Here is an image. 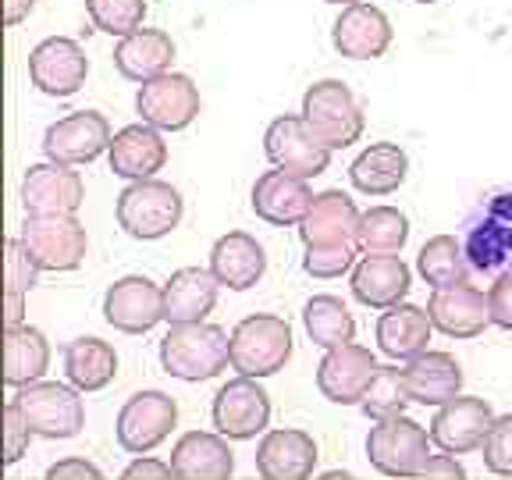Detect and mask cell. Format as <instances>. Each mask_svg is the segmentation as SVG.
<instances>
[{"instance_id": "obj_1", "label": "cell", "mask_w": 512, "mask_h": 480, "mask_svg": "<svg viewBox=\"0 0 512 480\" xmlns=\"http://www.w3.org/2000/svg\"><path fill=\"white\" fill-rule=\"evenodd\" d=\"M160 363L178 381H210L232 363V335L217 324H171L160 338Z\"/></svg>"}, {"instance_id": "obj_2", "label": "cell", "mask_w": 512, "mask_h": 480, "mask_svg": "<svg viewBox=\"0 0 512 480\" xmlns=\"http://www.w3.org/2000/svg\"><path fill=\"white\" fill-rule=\"evenodd\" d=\"M303 121L313 128V136L331 150H345V146L363 139V107L342 79H320L303 93Z\"/></svg>"}, {"instance_id": "obj_3", "label": "cell", "mask_w": 512, "mask_h": 480, "mask_svg": "<svg viewBox=\"0 0 512 480\" xmlns=\"http://www.w3.org/2000/svg\"><path fill=\"white\" fill-rule=\"evenodd\" d=\"M292 356V328L274 313H249L232 328V367L239 377H271Z\"/></svg>"}, {"instance_id": "obj_4", "label": "cell", "mask_w": 512, "mask_h": 480, "mask_svg": "<svg viewBox=\"0 0 512 480\" xmlns=\"http://www.w3.org/2000/svg\"><path fill=\"white\" fill-rule=\"evenodd\" d=\"M182 192L160 178H143L121 189L118 196V224L121 232L139 242L164 239L182 221Z\"/></svg>"}, {"instance_id": "obj_5", "label": "cell", "mask_w": 512, "mask_h": 480, "mask_svg": "<svg viewBox=\"0 0 512 480\" xmlns=\"http://www.w3.org/2000/svg\"><path fill=\"white\" fill-rule=\"evenodd\" d=\"M367 456L384 477H420L424 463L431 459V438L406 413L388 416V420H374L370 427Z\"/></svg>"}, {"instance_id": "obj_6", "label": "cell", "mask_w": 512, "mask_h": 480, "mask_svg": "<svg viewBox=\"0 0 512 480\" xmlns=\"http://www.w3.org/2000/svg\"><path fill=\"white\" fill-rule=\"evenodd\" d=\"M18 409L29 420L32 434L40 438H75L86 424V409H82L79 388H68V384L57 381H36L18 388L15 395Z\"/></svg>"}, {"instance_id": "obj_7", "label": "cell", "mask_w": 512, "mask_h": 480, "mask_svg": "<svg viewBox=\"0 0 512 480\" xmlns=\"http://www.w3.org/2000/svg\"><path fill=\"white\" fill-rule=\"evenodd\" d=\"M264 153L278 171H288V175L310 182V178L328 171L335 150L313 136V128L303 121V114H281L267 125Z\"/></svg>"}, {"instance_id": "obj_8", "label": "cell", "mask_w": 512, "mask_h": 480, "mask_svg": "<svg viewBox=\"0 0 512 480\" xmlns=\"http://www.w3.org/2000/svg\"><path fill=\"white\" fill-rule=\"evenodd\" d=\"M18 239L40 271H75L89 249V235L79 217H25Z\"/></svg>"}, {"instance_id": "obj_9", "label": "cell", "mask_w": 512, "mask_h": 480, "mask_svg": "<svg viewBox=\"0 0 512 480\" xmlns=\"http://www.w3.org/2000/svg\"><path fill=\"white\" fill-rule=\"evenodd\" d=\"M200 107V89L182 72L157 75V79L143 82L136 93V111L143 114L146 125L160 128V132H185L200 118Z\"/></svg>"}, {"instance_id": "obj_10", "label": "cell", "mask_w": 512, "mask_h": 480, "mask_svg": "<svg viewBox=\"0 0 512 480\" xmlns=\"http://www.w3.org/2000/svg\"><path fill=\"white\" fill-rule=\"evenodd\" d=\"M89 75V57L79 40L68 36H47L36 43L29 54V82L40 89L43 96L54 100H68L86 86Z\"/></svg>"}, {"instance_id": "obj_11", "label": "cell", "mask_w": 512, "mask_h": 480, "mask_svg": "<svg viewBox=\"0 0 512 480\" xmlns=\"http://www.w3.org/2000/svg\"><path fill=\"white\" fill-rule=\"evenodd\" d=\"M86 203L82 175L68 164H32L22 178V207L25 217H75Z\"/></svg>"}, {"instance_id": "obj_12", "label": "cell", "mask_w": 512, "mask_h": 480, "mask_svg": "<svg viewBox=\"0 0 512 480\" xmlns=\"http://www.w3.org/2000/svg\"><path fill=\"white\" fill-rule=\"evenodd\" d=\"M111 125H107L104 114L96 111H75L57 118L54 125H47L43 132V153L54 164H68V168H79V164H93L96 157H104L111 150Z\"/></svg>"}, {"instance_id": "obj_13", "label": "cell", "mask_w": 512, "mask_h": 480, "mask_svg": "<svg viewBox=\"0 0 512 480\" xmlns=\"http://www.w3.org/2000/svg\"><path fill=\"white\" fill-rule=\"evenodd\" d=\"M175 424H178V406L171 395L136 392L121 406L114 434H118V445L125 448V452L146 456V452H153L160 441L168 438Z\"/></svg>"}, {"instance_id": "obj_14", "label": "cell", "mask_w": 512, "mask_h": 480, "mask_svg": "<svg viewBox=\"0 0 512 480\" xmlns=\"http://www.w3.org/2000/svg\"><path fill=\"white\" fill-rule=\"evenodd\" d=\"M104 320L121 335H146L164 320V288L146 274L118 278L104 296Z\"/></svg>"}, {"instance_id": "obj_15", "label": "cell", "mask_w": 512, "mask_h": 480, "mask_svg": "<svg viewBox=\"0 0 512 480\" xmlns=\"http://www.w3.org/2000/svg\"><path fill=\"white\" fill-rule=\"evenodd\" d=\"M466 256L473 271H502L512 264V192H498L466 224Z\"/></svg>"}, {"instance_id": "obj_16", "label": "cell", "mask_w": 512, "mask_h": 480, "mask_svg": "<svg viewBox=\"0 0 512 480\" xmlns=\"http://www.w3.org/2000/svg\"><path fill=\"white\" fill-rule=\"evenodd\" d=\"M210 416H214L217 434H224L228 441H249L271 420V395L253 377H235V381L221 384Z\"/></svg>"}, {"instance_id": "obj_17", "label": "cell", "mask_w": 512, "mask_h": 480, "mask_svg": "<svg viewBox=\"0 0 512 480\" xmlns=\"http://www.w3.org/2000/svg\"><path fill=\"white\" fill-rule=\"evenodd\" d=\"M360 210L342 189L317 192L299 221V239L306 249H345L360 246Z\"/></svg>"}, {"instance_id": "obj_18", "label": "cell", "mask_w": 512, "mask_h": 480, "mask_svg": "<svg viewBox=\"0 0 512 480\" xmlns=\"http://www.w3.org/2000/svg\"><path fill=\"white\" fill-rule=\"evenodd\" d=\"M377 356L367 345H338V349L324 352V360L317 367V388L328 402L338 406H360L367 395L370 381L377 377Z\"/></svg>"}, {"instance_id": "obj_19", "label": "cell", "mask_w": 512, "mask_h": 480, "mask_svg": "<svg viewBox=\"0 0 512 480\" xmlns=\"http://www.w3.org/2000/svg\"><path fill=\"white\" fill-rule=\"evenodd\" d=\"M392 40V18L384 15L377 4H367V0L342 8V15L335 18V29H331V43L349 61H377V57L388 54Z\"/></svg>"}, {"instance_id": "obj_20", "label": "cell", "mask_w": 512, "mask_h": 480, "mask_svg": "<svg viewBox=\"0 0 512 480\" xmlns=\"http://www.w3.org/2000/svg\"><path fill=\"white\" fill-rule=\"evenodd\" d=\"M491 424H495V413H491L488 402L473 399V395H456V399L438 406V413H434L431 441L441 452L463 456V452H473V448H484Z\"/></svg>"}, {"instance_id": "obj_21", "label": "cell", "mask_w": 512, "mask_h": 480, "mask_svg": "<svg viewBox=\"0 0 512 480\" xmlns=\"http://www.w3.org/2000/svg\"><path fill=\"white\" fill-rule=\"evenodd\" d=\"M427 313H431V324L448 338H477L480 331L491 324L488 296L466 285H448L434 288L431 299H427Z\"/></svg>"}, {"instance_id": "obj_22", "label": "cell", "mask_w": 512, "mask_h": 480, "mask_svg": "<svg viewBox=\"0 0 512 480\" xmlns=\"http://www.w3.org/2000/svg\"><path fill=\"white\" fill-rule=\"evenodd\" d=\"M107 160H111V171L118 178L143 182V178H153L157 171H164V164H168V143L160 136V128L139 121V125H125L114 132Z\"/></svg>"}, {"instance_id": "obj_23", "label": "cell", "mask_w": 512, "mask_h": 480, "mask_svg": "<svg viewBox=\"0 0 512 480\" xmlns=\"http://www.w3.org/2000/svg\"><path fill=\"white\" fill-rule=\"evenodd\" d=\"M313 203V189L306 178L288 175V171H264L253 185V214L274 228H292L306 217Z\"/></svg>"}, {"instance_id": "obj_24", "label": "cell", "mask_w": 512, "mask_h": 480, "mask_svg": "<svg viewBox=\"0 0 512 480\" xmlns=\"http://www.w3.org/2000/svg\"><path fill=\"white\" fill-rule=\"evenodd\" d=\"M313 466H317V441L296 427L264 434L256 448V473L264 480H310Z\"/></svg>"}, {"instance_id": "obj_25", "label": "cell", "mask_w": 512, "mask_h": 480, "mask_svg": "<svg viewBox=\"0 0 512 480\" xmlns=\"http://www.w3.org/2000/svg\"><path fill=\"white\" fill-rule=\"evenodd\" d=\"M413 274L402 264V256H363L352 267V296L370 310H392L409 296Z\"/></svg>"}, {"instance_id": "obj_26", "label": "cell", "mask_w": 512, "mask_h": 480, "mask_svg": "<svg viewBox=\"0 0 512 480\" xmlns=\"http://www.w3.org/2000/svg\"><path fill=\"white\" fill-rule=\"evenodd\" d=\"M217 288L210 267H178L164 285V320L168 324H200L217 306Z\"/></svg>"}, {"instance_id": "obj_27", "label": "cell", "mask_w": 512, "mask_h": 480, "mask_svg": "<svg viewBox=\"0 0 512 480\" xmlns=\"http://www.w3.org/2000/svg\"><path fill=\"white\" fill-rule=\"evenodd\" d=\"M175 480H228L235 473V452L224 434L189 431L171 452Z\"/></svg>"}, {"instance_id": "obj_28", "label": "cell", "mask_w": 512, "mask_h": 480, "mask_svg": "<svg viewBox=\"0 0 512 480\" xmlns=\"http://www.w3.org/2000/svg\"><path fill=\"white\" fill-rule=\"evenodd\" d=\"M171 64H175V40L164 29H146L143 25V29L118 40V47H114V68H118V75L128 82H139V86L171 72Z\"/></svg>"}, {"instance_id": "obj_29", "label": "cell", "mask_w": 512, "mask_h": 480, "mask_svg": "<svg viewBox=\"0 0 512 480\" xmlns=\"http://www.w3.org/2000/svg\"><path fill=\"white\" fill-rule=\"evenodd\" d=\"M210 271L224 288L246 292V288H253L256 281L264 278L267 253L249 232H228L210 249Z\"/></svg>"}, {"instance_id": "obj_30", "label": "cell", "mask_w": 512, "mask_h": 480, "mask_svg": "<svg viewBox=\"0 0 512 480\" xmlns=\"http://www.w3.org/2000/svg\"><path fill=\"white\" fill-rule=\"evenodd\" d=\"M431 313L420 310L413 303H399L392 310H384L377 317V349L388 356V360H416L420 352H427V342H431Z\"/></svg>"}, {"instance_id": "obj_31", "label": "cell", "mask_w": 512, "mask_h": 480, "mask_svg": "<svg viewBox=\"0 0 512 480\" xmlns=\"http://www.w3.org/2000/svg\"><path fill=\"white\" fill-rule=\"evenodd\" d=\"M406 388L416 406H445L463 388V367L448 352H420L406 367Z\"/></svg>"}, {"instance_id": "obj_32", "label": "cell", "mask_w": 512, "mask_h": 480, "mask_svg": "<svg viewBox=\"0 0 512 480\" xmlns=\"http://www.w3.org/2000/svg\"><path fill=\"white\" fill-rule=\"evenodd\" d=\"M409 175V157L395 143H370L349 164V182L363 196H392Z\"/></svg>"}, {"instance_id": "obj_33", "label": "cell", "mask_w": 512, "mask_h": 480, "mask_svg": "<svg viewBox=\"0 0 512 480\" xmlns=\"http://www.w3.org/2000/svg\"><path fill=\"white\" fill-rule=\"evenodd\" d=\"M50 367V342L40 328H8L4 331V384L25 388V384L43 381Z\"/></svg>"}, {"instance_id": "obj_34", "label": "cell", "mask_w": 512, "mask_h": 480, "mask_svg": "<svg viewBox=\"0 0 512 480\" xmlns=\"http://www.w3.org/2000/svg\"><path fill=\"white\" fill-rule=\"evenodd\" d=\"M64 374L79 392H100L118 374V352L104 338H75L64 345Z\"/></svg>"}, {"instance_id": "obj_35", "label": "cell", "mask_w": 512, "mask_h": 480, "mask_svg": "<svg viewBox=\"0 0 512 480\" xmlns=\"http://www.w3.org/2000/svg\"><path fill=\"white\" fill-rule=\"evenodd\" d=\"M470 256H466V246L456 239V235H434L420 246V256H416V271L431 288H448V285H466L470 278Z\"/></svg>"}, {"instance_id": "obj_36", "label": "cell", "mask_w": 512, "mask_h": 480, "mask_svg": "<svg viewBox=\"0 0 512 480\" xmlns=\"http://www.w3.org/2000/svg\"><path fill=\"white\" fill-rule=\"evenodd\" d=\"M303 328L320 349H338L356 338V320L338 296H313L303 306Z\"/></svg>"}, {"instance_id": "obj_37", "label": "cell", "mask_w": 512, "mask_h": 480, "mask_svg": "<svg viewBox=\"0 0 512 480\" xmlns=\"http://www.w3.org/2000/svg\"><path fill=\"white\" fill-rule=\"evenodd\" d=\"M409 239V217L395 207H370L360 217L363 256H399Z\"/></svg>"}, {"instance_id": "obj_38", "label": "cell", "mask_w": 512, "mask_h": 480, "mask_svg": "<svg viewBox=\"0 0 512 480\" xmlns=\"http://www.w3.org/2000/svg\"><path fill=\"white\" fill-rule=\"evenodd\" d=\"M409 388H406V370L399 367H381L377 377L370 381L367 395H363V413L370 420H388V416H402L409 406Z\"/></svg>"}, {"instance_id": "obj_39", "label": "cell", "mask_w": 512, "mask_h": 480, "mask_svg": "<svg viewBox=\"0 0 512 480\" xmlns=\"http://www.w3.org/2000/svg\"><path fill=\"white\" fill-rule=\"evenodd\" d=\"M86 15L96 32L107 36H132L146 22V0H86Z\"/></svg>"}, {"instance_id": "obj_40", "label": "cell", "mask_w": 512, "mask_h": 480, "mask_svg": "<svg viewBox=\"0 0 512 480\" xmlns=\"http://www.w3.org/2000/svg\"><path fill=\"white\" fill-rule=\"evenodd\" d=\"M40 278V267L29 256V249L22 246V239H8L4 242V281L8 288L4 292H15V296H29Z\"/></svg>"}, {"instance_id": "obj_41", "label": "cell", "mask_w": 512, "mask_h": 480, "mask_svg": "<svg viewBox=\"0 0 512 480\" xmlns=\"http://www.w3.org/2000/svg\"><path fill=\"white\" fill-rule=\"evenodd\" d=\"M484 466L498 477H512V413L495 416L491 434L484 438Z\"/></svg>"}, {"instance_id": "obj_42", "label": "cell", "mask_w": 512, "mask_h": 480, "mask_svg": "<svg viewBox=\"0 0 512 480\" xmlns=\"http://www.w3.org/2000/svg\"><path fill=\"white\" fill-rule=\"evenodd\" d=\"M356 253H360V246H345V249H306L303 256V271L310 274V278H342L345 271H352L356 267Z\"/></svg>"}, {"instance_id": "obj_43", "label": "cell", "mask_w": 512, "mask_h": 480, "mask_svg": "<svg viewBox=\"0 0 512 480\" xmlns=\"http://www.w3.org/2000/svg\"><path fill=\"white\" fill-rule=\"evenodd\" d=\"M29 438H32V427L29 420L22 416V409H18V402L11 399L8 406H4V463H18V459L25 456V448H29Z\"/></svg>"}, {"instance_id": "obj_44", "label": "cell", "mask_w": 512, "mask_h": 480, "mask_svg": "<svg viewBox=\"0 0 512 480\" xmlns=\"http://www.w3.org/2000/svg\"><path fill=\"white\" fill-rule=\"evenodd\" d=\"M488 310L495 328L512 331V267L498 274L495 285L488 288Z\"/></svg>"}, {"instance_id": "obj_45", "label": "cell", "mask_w": 512, "mask_h": 480, "mask_svg": "<svg viewBox=\"0 0 512 480\" xmlns=\"http://www.w3.org/2000/svg\"><path fill=\"white\" fill-rule=\"evenodd\" d=\"M47 480H104L100 466L86 463V459H61L47 470Z\"/></svg>"}, {"instance_id": "obj_46", "label": "cell", "mask_w": 512, "mask_h": 480, "mask_svg": "<svg viewBox=\"0 0 512 480\" xmlns=\"http://www.w3.org/2000/svg\"><path fill=\"white\" fill-rule=\"evenodd\" d=\"M121 477H125V480H171V477H175V470H171V463L139 456L136 463H128V470L121 473Z\"/></svg>"}, {"instance_id": "obj_47", "label": "cell", "mask_w": 512, "mask_h": 480, "mask_svg": "<svg viewBox=\"0 0 512 480\" xmlns=\"http://www.w3.org/2000/svg\"><path fill=\"white\" fill-rule=\"evenodd\" d=\"M420 477H424V480H463L466 470L456 463V456H452V452H445V456L427 459L424 470H420Z\"/></svg>"}, {"instance_id": "obj_48", "label": "cell", "mask_w": 512, "mask_h": 480, "mask_svg": "<svg viewBox=\"0 0 512 480\" xmlns=\"http://www.w3.org/2000/svg\"><path fill=\"white\" fill-rule=\"evenodd\" d=\"M36 0H4V25H18L32 15Z\"/></svg>"}, {"instance_id": "obj_49", "label": "cell", "mask_w": 512, "mask_h": 480, "mask_svg": "<svg viewBox=\"0 0 512 480\" xmlns=\"http://www.w3.org/2000/svg\"><path fill=\"white\" fill-rule=\"evenodd\" d=\"M324 4H338V8H349V4H360V0H324Z\"/></svg>"}, {"instance_id": "obj_50", "label": "cell", "mask_w": 512, "mask_h": 480, "mask_svg": "<svg viewBox=\"0 0 512 480\" xmlns=\"http://www.w3.org/2000/svg\"><path fill=\"white\" fill-rule=\"evenodd\" d=\"M413 4H441V0H413Z\"/></svg>"}]
</instances>
